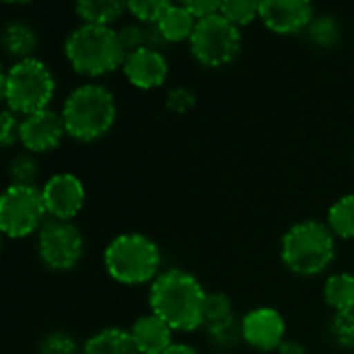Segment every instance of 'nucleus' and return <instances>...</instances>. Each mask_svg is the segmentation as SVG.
I'll return each instance as SVG.
<instances>
[{"instance_id":"9","label":"nucleus","mask_w":354,"mask_h":354,"mask_svg":"<svg viewBox=\"0 0 354 354\" xmlns=\"http://www.w3.org/2000/svg\"><path fill=\"white\" fill-rule=\"evenodd\" d=\"M83 253V236L71 222H46L39 232V255L52 270H71Z\"/></svg>"},{"instance_id":"25","label":"nucleus","mask_w":354,"mask_h":354,"mask_svg":"<svg viewBox=\"0 0 354 354\" xmlns=\"http://www.w3.org/2000/svg\"><path fill=\"white\" fill-rule=\"evenodd\" d=\"M332 334L342 346H354V307L338 311L332 319Z\"/></svg>"},{"instance_id":"28","label":"nucleus","mask_w":354,"mask_h":354,"mask_svg":"<svg viewBox=\"0 0 354 354\" xmlns=\"http://www.w3.org/2000/svg\"><path fill=\"white\" fill-rule=\"evenodd\" d=\"M10 176L12 185H31L35 178V162L27 156H17L10 162Z\"/></svg>"},{"instance_id":"23","label":"nucleus","mask_w":354,"mask_h":354,"mask_svg":"<svg viewBox=\"0 0 354 354\" xmlns=\"http://www.w3.org/2000/svg\"><path fill=\"white\" fill-rule=\"evenodd\" d=\"M259 4L261 2H253V0H226L222 2L220 12L234 25H243L259 17Z\"/></svg>"},{"instance_id":"14","label":"nucleus","mask_w":354,"mask_h":354,"mask_svg":"<svg viewBox=\"0 0 354 354\" xmlns=\"http://www.w3.org/2000/svg\"><path fill=\"white\" fill-rule=\"evenodd\" d=\"M122 68H124V75L129 77V81L143 89L162 85L168 75V62H166L164 54L153 48H139V50L127 54Z\"/></svg>"},{"instance_id":"30","label":"nucleus","mask_w":354,"mask_h":354,"mask_svg":"<svg viewBox=\"0 0 354 354\" xmlns=\"http://www.w3.org/2000/svg\"><path fill=\"white\" fill-rule=\"evenodd\" d=\"M185 4V8L199 21V19H205V17H209V15H216V12H220V6H222V2H218V0H189V2H183Z\"/></svg>"},{"instance_id":"6","label":"nucleus","mask_w":354,"mask_h":354,"mask_svg":"<svg viewBox=\"0 0 354 354\" xmlns=\"http://www.w3.org/2000/svg\"><path fill=\"white\" fill-rule=\"evenodd\" d=\"M284 263L303 276L317 274L334 259V236L332 230L322 222L295 224L282 241Z\"/></svg>"},{"instance_id":"20","label":"nucleus","mask_w":354,"mask_h":354,"mask_svg":"<svg viewBox=\"0 0 354 354\" xmlns=\"http://www.w3.org/2000/svg\"><path fill=\"white\" fill-rule=\"evenodd\" d=\"M2 44L10 54L29 58L27 54L35 48L37 39H35V33L29 25H25L21 21H12L2 31Z\"/></svg>"},{"instance_id":"22","label":"nucleus","mask_w":354,"mask_h":354,"mask_svg":"<svg viewBox=\"0 0 354 354\" xmlns=\"http://www.w3.org/2000/svg\"><path fill=\"white\" fill-rule=\"evenodd\" d=\"M203 322L212 326V330H218L226 324H232V305L226 295L212 292L205 297L203 305Z\"/></svg>"},{"instance_id":"3","label":"nucleus","mask_w":354,"mask_h":354,"mask_svg":"<svg viewBox=\"0 0 354 354\" xmlns=\"http://www.w3.org/2000/svg\"><path fill=\"white\" fill-rule=\"evenodd\" d=\"M116 118V102L104 85H81L64 102L62 120L71 137L93 141L102 137Z\"/></svg>"},{"instance_id":"26","label":"nucleus","mask_w":354,"mask_h":354,"mask_svg":"<svg viewBox=\"0 0 354 354\" xmlns=\"http://www.w3.org/2000/svg\"><path fill=\"white\" fill-rule=\"evenodd\" d=\"M309 33H311V37H313L317 44H334V41L338 39L340 29H338L336 19L324 15V17H317V19L311 21Z\"/></svg>"},{"instance_id":"7","label":"nucleus","mask_w":354,"mask_h":354,"mask_svg":"<svg viewBox=\"0 0 354 354\" xmlns=\"http://www.w3.org/2000/svg\"><path fill=\"white\" fill-rule=\"evenodd\" d=\"M191 50L195 58L207 66L230 62L241 50L239 25L228 21L222 12L199 19L191 35Z\"/></svg>"},{"instance_id":"16","label":"nucleus","mask_w":354,"mask_h":354,"mask_svg":"<svg viewBox=\"0 0 354 354\" xmlns=\"http://www.w3.org/2000/svg\"><path fill=\"white\" fill-rule=\"evenodd\" d=\"M83 354H141L137 344L133 342L131 334L124 330H102L100 334L91 336L85 346Z\"/></svg>"},{"instance_id":"8","label":"nucleus","mask_w":354,"mask_h":354,"mask_svg":"<svg viewBox=\"0 0 354 354\" xmlns=\"http://www.w3.org/2000/svg\"><path fill=\"white\" fill-rule=\"evenodd\" d=\"M44 214V195L33 185H10L0 199V228L10 239L35 232Z\"/></svg>"},{"instance_id":"31","label":"nucleus","mask_w":354,"mask_h":354,"mask_svg":"<svg viewBox=\"0 0 354 354\" xmlns=\"http://www.w3.org/2000/svg\"><path fill=\"white\" fill-rule=\"evenodd\" d=\"M193 100H195V97H193V93H191L189 89L176 87V89H172L170 95H168V108L174 110V112H185L187 108L193 106Z\"/></svg>"},{"instance_id":"4","label":"nucleus","mask_w":354,"mask_h":354,"mask_svg":"<svg viewBox=\"0 0 354 354\" xmlns=\"http://www.w3.org/2000/svg\"><path fill=\"white\" fill-rule=\"evenodd\" d=\"M2 95L10 110L35 114L52 100L54 77L41 60L23 58L2 75Z\"/></svg>"},{"instance_id":"13","label":"nucleus","mask_w":354,"mask_h":354,"mask_svg":"<svg viewBox=\"0 0 354 354\" xmlns=\"http://www.w3.org/2000/svg\"><path fill=\"white\" fill-rule=\"evenodd\" d=\"M259 17L276 33H295L313 21V6L307 0H263Z\"/></svg>"},{"instance_id":"27","label":"nucleus","mask_w":354,"mask_h":354,"mask_svg":"<svg viewBox=\"0 0 354 354\" xmlns=\"http://www.w3.org/2000/svg\"><path fill=\"white\" fill-rule=\"evenodd\" d=\"M39 354H79L77 344L73 338H68L66 334H50L44 338L41 346H39Z\"/></svg>"},{"instance_id":"15","label":"nucleus","mask_w":354,"mask_h":354,"mask_svg":"<svg viewBox=\"0 0 354 354\" xmlns=\"http://www.w3.org/2000/svg\"><path fill=\"white\" fill-rule=\"evenodd\" d=\"M129 334L141 354H164L172 346V328L153 313L141 315Z\"/></svg>"},{"instance_id":"34","label":"nucleus","mask_w":354,"mask_h":354,"mask_svg":"<svg viewBox=\"0 0 354 354\" xmlns=\"http://www.w3.org/2000/svg\"><path fill=\"white\" fill-rule=\"evenodd\" d=\"M164 354H197V351L187 344H172Z\"/></svg>"},{"instance_id":"2","label":"nucleus","mask_w":354,"mask_h":354,"mask_svg":"<svg viewBox=\"0 0 354 354\" xmlns=\"http://www.w3.org/2000/svg\"><path fill=\"white\" fill-rule=\"evenodd\" d=\"M66 58L75 71L83 75H104L124 62V50L118 39V31L108 25L83 23L77 27L64 44Z\"/></svg>"},{"instance_id":"29","label":"nucleus","mask_w":354,"mask_h":354,"mask_svg":"<svg viewBox=\"0 0 354 354\" xmlns=\"http://www.w3.org/2000/svg\"><path fill=\"white\" fill-rule=\"evenodd\" d=\"M120 46L124 54H131L139 48H145V27L141 25H127L118 31Z\"/></svg>"},{"instance_id":"5","label":"nucleus","mask_w":354,"mask_h":354,"mask_svg":"<svg viewBox=\"0 0 354 354\" xmlns=\"http://www.w3.org/2000/svg\"><path fill=\"white\" fill-rule=\"evenodd\" d=\"M108 274L122 284H141L156 276L160 268V249L143 234L131 232L116 236L104 253Z\"/></svg>"},{"instance_id":"18","label":"nucleus","mask_w":354,"mask_h":354,"mask_svg":"<svg viewBox=\"0 0 354 354\" xmlns=\"http://www.w3.org/2000/svg\"><path fill=\"white\" fill-rule=\"evenodd\" d=\"M124 8L127 4L118 0H83L77 4L79 17L85 19V23L93 25H108L110 21L120 17Z\"/></svg>"},{"instance_id":"17","label":"nucleus","mask_w":354,"mask_h":354,"mask_svg":"<svg viewBox=\"0 0 354 354\" xmlns=\"http://www.w3.org/2000/svg\"><path fill=\"white\" fill-rule=\"evenodd\" d=\"M195 25H197V19L185 8V4H170L158 23L166 41H180L185 37L191 39Z\"/></svg>"},{"instance_id":"24","label":"nucleus","mask_w":354,"mask_h":354,"mask_svg":"<svg viewBox=\"0 0 354 354\" xmlns=\"http://www.w3.org/2000/svg\"><path fill=\"white\" fill-rule=\"evenodd\" d=\"M172 2L168 0H131L127 2V8L141 21L149 23V25H156L160 23V19L164 17V12L168 10Z\"/></svg>"},{"instance_id":"32","label":"nucleus","mask_w":354,"mask_h":354,"mask_svg":"<svg viewBox=\"0 0 354 354\" xmlns=\"http://www.w3.org/2000/svg\"><path fill=\"white\" fill-rule=\"evenodd\" d=\"M17 137V120L12 116L10 110H4L2 112V131H0V139L4 145H8L12 139Z\"/></svg>"},{"instance_id":"12","label":"nucleus","mask_w":354,"mask_h":354,"mask_svg":"<svg viewBox=\"0 0 354 354\" xmlns=\"http://www.w3.org/2000/svg\"><path fill=\"white\" fill-rule=\"evenodd\" d=\"M284 330L286 326L282 315L270 307L253 309L251 313H247L241 328L243 338L259 351L280 348L284 342Z\"/></svg>"},{"instance_id":"1","label":"nucleus","mask_w":354,"mask_h":354,"mask_svg":"<svg viewBox=\"0 0 354 354\" xmlns=\"http://www.w3.org/2000/svg\"><path fill=\"white\" fill-rule=\"evenodd\" d=\"M205 297L199 280L183 270L160 274L149 288L151 313L178 332H193L203 324Z\"/></svg>"},{"instance_id":"19","label":"nucleus","mask_w":354,"mask_h":354,"mask_svg":"<svg viewBox=\"0 0 354 354\" xmlns=\"http://www.w3.org/2000/svg\"><path fill=\"white\" fill-rule=\"evenodd\" d=\"M326 303L336 311H344L354 307V276L351 274H336L326 282L324 288Z\"/></svg>"},{"instance_id":"21","label":"nucleus","mask_w":354,"mask_h":354,"mask_svg":"<svg viewBox=\"0 0 354 354\" xmlns=\"http://www.w3.org/2000/svg\"><path fill=\"white\" fill-rule=\"evenodd\" d=\"M330 226L336 234L354 239V195H344L330 207Z\"/></svg>"},{"instance_id":"10","label":"nucleus","mask_w":354,"mask_h":354,"mask_svg":"<svg viewBox=\"0 0 354 354\" xmlns=\"http://www.w3.org/2000/svg\"><path fill=\"white\" fill-rule=\"evenodd\" d=\"M41 195H44L46 212L54 220H60V222H68L83 207V201H85L83 183L75 174H68V172L52 176L44 185Z\"/></svg>"},{"instance_id":"33","label":"nucleus","mask_w":354,"mask_h":354,"mask_svg":"<svg viewBox=\"0 0 354 354\" xmlns=\"http://www.w3.org/2000/svg\"><path fill=\"white\" fill-rule=\"evenodd\" d=\"M278 351H280V354H305V348L299 342H292V340H284Z\"/></svg>"},{"instance_id":"11","label":"nucleus","mask_w":354,"mask_h":354,"mask_svg":"<svg viewBox=\"0 0 354 354\" xmlns=\"http://www.w3.org/2000/svg\"><path fill=\"white\" fill-rule=\"evenodd\" d=\"M64 133L66 129L62 114H56L48 108L25 116L19 124V139L31 151H46L56 147Z\"/></svg>"}]
</instances>
